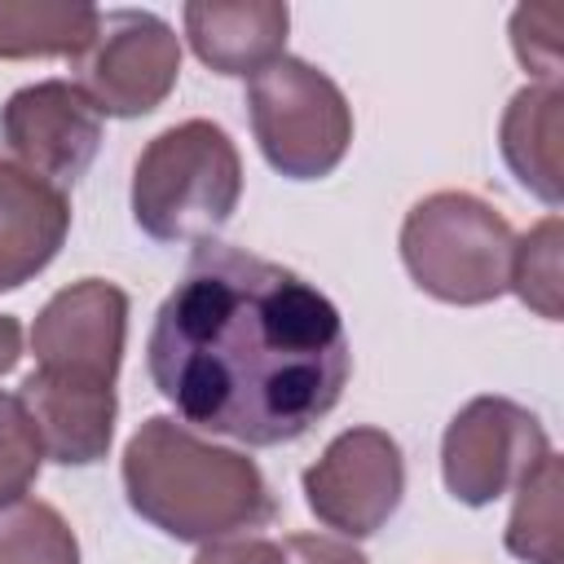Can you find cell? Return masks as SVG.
<instances>
[{"label":"cell","instance_id":"obj_13","mask_svg":"<svg viewBox=\"0 0 564 564\" xmlns=\"http://www.w3.org/2000/svg\"><path fill=\"white\" fill-rule=\"evenodd\" d=\"M185 40L203 66L229 79H251L286 48L291 9L278 0H189Z\"/></svg>","mask_w":564,"mask_h":564},{"label":"cell","instance_id":"obj_12","mask_svg":"<svg viewBox=\"0 0 564 564\" xmlns=\"http://www.w3.org/2000/svg\"><path fill=\"white\" fill-rule=\"evenodd\" d=\"M70 234V198L44 176L0 159V291L44 273Z\"/></svg>","mask_w":564,"mask_h":564},{"label":"cell","instance_id":"obj_20","mask_svg":"<svg viewBox=\"0 0 564 564\" xmlns=\"http://www.w3.org/2000/svg\"><path fill=\"white\" fill-rule=\"evenodd\" d=\"M560 9L546 4L542 13V31H538V9H516L511 18V44H516V57L542 75V84H560Z\"/></svg>","mask_w":564,"mask_h":564},{"label":"cell","instance_id":"obj_21","mask_svg":"<svg viewBox=\"0 0 564 564\" xmlns=\"http://www.w3.org/2000/svg\"><path fill=\"white\" fill-rule=\"evenodd\" d=\"M194 564H286V551L282 542H269V538H225V542H207Z\"/></svg>","mask_w":564,"mask_h":564},{"label":"cell","instance_id":"obj_5","mask_svg":"<svg viewBox=\"0 0 564 564\" xmlns=\"http://www.w3.org/2000/svg\"><path fill=\"white\" fill-rule=\"evenodd\" d=\"M247 115L264 163L286 181L330 176L352 145V106L344 88L291 53L251 75Z\"/></svg>","mask_w":564,"mask_h":564},{"label":"cell","instance_id":"obj_17","mask_svg":"<svg viewBox=\"0 0 564 564\" xmlns=\"http://www.w3.org/2000/svg\"><path fill=\"white\" fill-rule=\"evenodd\" d=\"M0 564H79L70 520L40 498L0 507Z\"/></svg>","mask_w":564,"mask_h":564},{"label":"cell","instance_id":"obj_10","mask_svg":"<svg viewBox=\"0 0 564 564\" xmlns=\"http://www.w3.org/2000/svg\"><path fill=\"white\" fill-rule=\"evenodd\" d=\"M128 344V291L106 278L62 286L31 326L35 370L62 379L115 383Z\"/></svg>","mask_w":564,"mask_h":564},{"label":"cell","instance_id":"obj_11","mask_svg":"<svg viewBox=\"0 0 564 564\" xmlns=\"http://www.w3.org/2000/svg\"><path fill=\"white\" fill-rule=\"evenodd\" d=\"M18 401L26 405L44 458L62 467H93L106 458L115 441V419H119V397L115 383H93V379H62L31 370L18 388Z\"/></svg>","mask_w":564,"mask_h":564},{"label":"cell","instance_id":"obj_4","mask_svg":"<svg viewBox=\"0 0 564 564\" xmlns=\"http://www.w3.org/2000/svg\"><path fill=\"white\" fill-rule=\"evenodd\" d=\"M516 229L467 189H436L401 220V264L414 286L441 304L476 308L507 291Z\"/></svg>","mask_w":564,"mask_h":564},{"label":"cell","instance_id":"obj_16","mask_svg":"<svg viewBox=\"0 0 564 564\" xmlns=\"http://www.w3.org/2000/svg\"><path fill=\"white\" fill-rule=\"evenodd\" d=\"M560 489H564V467L560 454L551 449L520 485H516V507L507 520V551L524 564H560Z\"/></svg>","mask_w":564,"mask_h":564},{"label":"cell","instance_id":"obj_15","mask_svg":"<svg viewBox=\"0 0 564 564\" xmlns=\"http://www.w3.org/2000/svg\"><path fill=\"white\" fill-rule=\"evenodd\" d=\"M101 26L97 4L79 0H0V57H70L79 62Z\"/></svg>","mask_w":564,"mask_h":564},{"label":"cell","instance_id":"obj_14","mask_svg":"<svg viewBox=\"0 0 564 564\" xmlns=\"http://www.w3.org/2000/svg\"><path fill=\"white\" fill-rule=\"evenodd\" d=\"M564 93L560 84H524L498 123V150L511 167V176L538 194L546 207H560L564 198Z\"/></svg>","mask_w":564,"mask_h":564},{"label":"cell","instance_id":"obj_3","mask_svg":"<svg viewBox=\"0 0 564 564\" xmlns=\"http://www.w3.org/2000/svg\"><path fill=\"white\" fill-rule=\"evenodd\" d=\"M242 198V159L212 119L150 137L132 167V220L154 242H212Z\"/></svg>","mask_w":564,"mask_h":564},{"label":"cell","instance_id":"obj_6","mask_svg":"<svg viewBox=\"0 0 564 564\" xmlns=\"http://www.w3.org/2000/svg\"><path fill=\"white\" fill-rule=\"evenodd\" d=\"M546 454L551 436L533 410L511 397H471L441 436V480L463 507H489Z\"/></svg>","mask_w":564,"mask_h":564},{"label":"cell","instance_id":"obj_18","mask_svg":"<svg viewBox=\"0 0 564 564\" xmlns=\"http://www.w3.org/2000/svg\"><path fill=\"white\" fill-rule=\"evenodd\" d=\"M560 251H564L560 216L538 220L524 238H516V251H511L507 291H516V295H520L538 317H546V322H560V286H564Z\"/></svg>","mask_w":564,"mask_h":564},{"label":"cell","instance_id":"obj_19","mask_svg":"<svg viewBox=\"0 0 564 564\" xmlns=\"http://www.w3.org/2000/svg\"><path fill=\"white\" fill-rule=\"evenodd\" d=\"M44 467V445L40 432L18 401V392H0V507L26 498Z\"/></svg>","mask_w":564,"mask_h":564},{"label":"cell","instance_id":"obj_7","mask_svg":"<svg viewBox=\"0 0 564 564\" xmlns=\"http://www.w3.org/2000/svg\"><path fill=\"white\" fill-rule=\"evenodd\" d=\"M181 75V35L150 9L101 13L93 48L75 62V88L97 115L141 119L167 101Z\"/></svg>","mask_w":564,"mask_h":564},{"label":"cell","instance_id":"obj_2","mask_svg":"<svg viewBox=\"0 0 564 564\" xmlns=\"http://www.w3.org/2000/svg\"><path fill=\"white\" fill-rule=\"evenodd\" d=\"M128 507L176 542L247 538L278 516V498L256 458L203 441L194 427L150 414L123 445Z\"/></svg>","mask_w":564,"mask_h":564},{"label":"cell","instance_id":"obj_9","mask_svg":"<svg viewBox=\"0 0 564 564\" xmlns=\"http://www.w3.org/2000/svg\"><path fill=\"white\" fill-rule=\"evenodd\" d=\"M0 141L18 167L66 189L101 150V115L75 88V79H40L0 106Z\"/></svg>","mask_w":564,"mask_h":564},{"label":"cell","instance_id":"obj_1","mask_svg":"<svg viewBox=\"0 0 564 564\" xmlns=\"http://www.w3.org/2000/svg\"><path fill=\"white\" fill-rule=\"evenodd\" d=\"M145 370L185 427L269 449L339 405L352 352L339 308L308 278L229 242H198L154 313Z\"/></svg>","mask_w":564,"mask_h":564},{"label":"cell","instance_id":"obj_23","mask_svg":"<svg viewBox=\"0 0 564 564\" xmlns=\"http://www.w3.org/2000/svg\"><path fill=\"white\" fill-rule=\"evenodd\" d=\"M18 357H22V326H18V317L0 313V375H9L18 366Z\"/></svg>","mask_w":564,"mask_h":564},{"label":"cell","instance_id":"obj_8","mask_svg":"<svg viewBox=\"0 0 564 564\" xmlns=\"http://www.w3.org/2000/svg\"><path fill=\"white\" fill-rule=\"evenodd\" d=\"M308 511L339 538L379 533L405 498V454L383 427L339 432L300 476Z\"/></svg>","mask_w":564,"mask_h":564},{"label":"cell","instance_id":"obj_22","mask_svg":"<svg viewBox=\"0 0 564 564\" xmlns=\"http://www.w3.org/2000/svg\"><path fill=\"white\" fill-rule=\"evenodd\" d=\"M282 551H286V564H370L352 542L322 538V533H291Z\"/></svg>","mask_w":564,"mask_h":564}]
</instances>
